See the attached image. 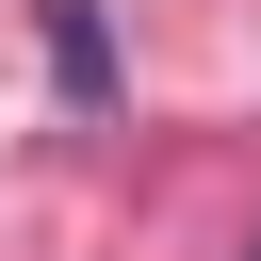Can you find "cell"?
I'll return each instance as SVG.
<instances>
[{"label": "cell", "instance_id": "obj_1", "mask_svg": "<svg viewBox=\"0 0 261 261\" xmlns=\"http://www.w3.org/2000/svg\"><path fill=\"white\" fill-rule=\"evenodd\" d=\"M49 82H65V98H114V33H98V0H49Z\"/></svg>", "mask_w": 261, "mask_h": 261}]
</instances>
